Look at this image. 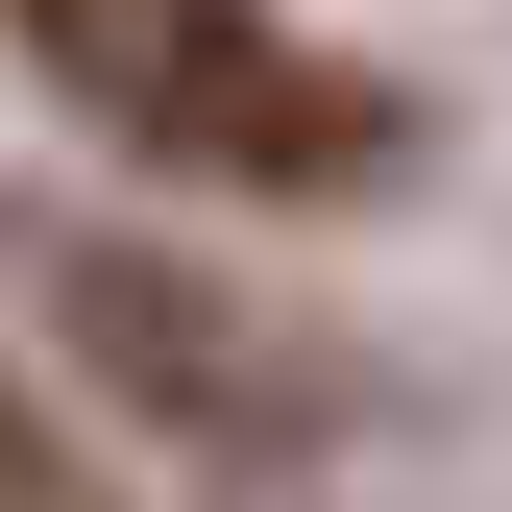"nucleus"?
Returning <instances> with one entry per match:
<instances>
[{
	"instance_id": "obj_1",
	"label": "nucleus",
	"mask_w": 512,
	"mask_h": 512,
	"mask_svg": "<svg viewBox=\"0 0 512 512\" xmlns=\"http://www.w3.org/2000/svg\"><path fill=\"white\" fill-rule=\"evenodd\" d=\"M0 25L147 171H220V196H366V171H391V74H342L269 0H0Z\"/></svg>"
},
{
	"instance_id": "obj_2",
	"label": "nucleus",
	"mask_w": 512,
	"mask_h": 512,
	"mask_svg": "<svg viewBox=\"0 0 512 512\" xmlns=\"http://www.w3.org/2000/svg\"><path fill=\"white\" fill-rule=\"evenodd\" d=\"M0 293L74 317L147 415H196V439H293V342H269V317H220L196 269H147V244H98V220H0Z\"/></svg>"
},
{
	"instance_id": "obj_3",
	"label": "nucleus",
	"mask_w": 512,
	"mask_h": 512,
	"mask_svg": "<svg viewBox=\"0 0 512 512\" xmlns=\"http://www.w3.org/2000/svg\"><path fill=\"white\" fill-rule=\"evenodd\" d=\"M0 512H74V464L25 439V391H0Z\"/></svg>"
}]
</instances>
